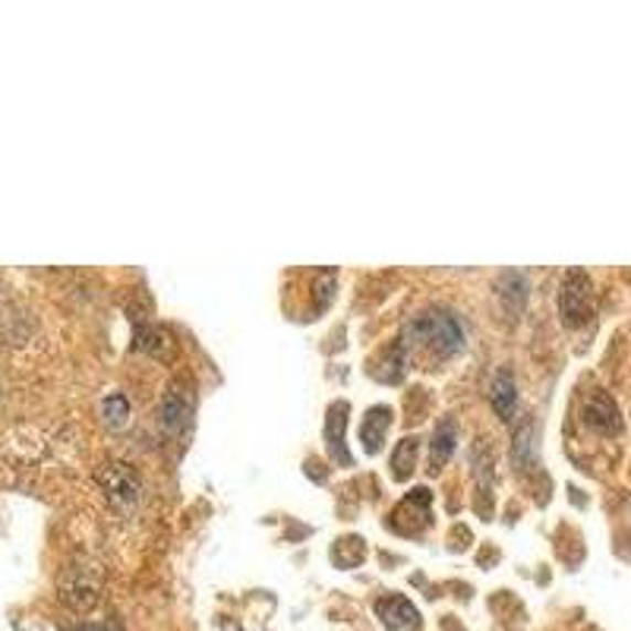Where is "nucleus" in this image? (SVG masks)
<instances>
[{"instance_id": "f257e3e1", "label": "nucleus", "mask_w": 631, "mask_h": 631, "mask_svg": "<svg viewBox=\"0 0 631 631\" xmlns=\"http://www.w3.org/2000/svg\"><path fill=\"white\" fill-rule=\"evenodd\" d=\"M398 344L405 357L410 351H424L427 357H451L464 347V325L449 310H427L407 322Z\"/></svg>"}, {"instance_id": "1a4fd4ad", "label": "nucleus", "mask_w": 631, "mask_h": 631, "mask_svg": "<svg viewBox=\"0 0 631 631\" xmlns=\"http://www.w3.org/2000/svg\"><path fill=\"white\" fill-rule=\"evenodd\" d=\"M518 405V392H515V376L509 370H499L496 379H493V407L502 420H512Z\"/></svg>"}, {"instance_id": "0eeeda50", "label": "nucleus", "mask_w": 631, "mask_h": 631, "mask_svg": "<svg viewBox=\"0 0 631 631\" xmlns=\"http://www.w3.org/2000/svg\"><path fill=\"white\" fill-rule=\"evenodd\" d=\"M190 414H193V395L183 388V385H171L158 405V417L168 432H183V427L190 424Z\"/></svg>"}, {"instance_id": "7ed1b4c3", "label": "nucleus", "mask_w": 631, "mask_h": 631, "mask_svg": "<svg viewBox=\"0 0 631 631\" xmlns=\"http://www.w3.org/2000/svg\"><path fill=\"white\" fill-rule=\"evenodd\" d=\"M61 600L67 603L73 612H89L98 603V581L89 568L73 565L69 571H64L61 578Z\"/></svg>"}, {"instance_id": "2eb2a0df", "label": "nucleus", "mask_w": 631, "mask_h": 631, "mask_svg": "<svg viewBox=\"0 0 631 631\" xmlns=\"http://www.w3.org/2000/svg\"><path fill=\"white\" fill-rule=\"evenodd\" d=\"M83 631H117V629H108V625H86Z\"/></svg>"}, {"instance_id": "9b49d317", "label": "nucleus", "mask_w": 631, "mask_h": 631, "mask_svg": "<svg viewBox=\"0 0 631 631\" xmlns=\"http://www.w3.org/2000/svg\"><path fill=\"white\" fill-rule=\"evenodd\" d=\"M347 405L344 402H339V405L329 410V427H325V432H329V449H332V458L339 461V464H351V454H347V449H344V424H347Z\"/></svg>"}, {"instance_id": "39448f33", "label": "nucleus", "mask_w": 631, "mask_h": 631, "mask_svg": "<svg viewBox=\"0 0 631 631\" xmlns=\"http://www.w3.org/2000/svg\"><path fill=\"white\" fill-rule=\"evenodd\" d=\"M376 616L385 625V631H420L424 619L420 609L414 607L402 593H388L383 600H376Z\"/></svg>"}, {"instance_id": "423d86ee", "label": "nucleus", "mask_w": 631, "mask_h": 631, "mask_svg": "<svg viewBox=\"0 0 631 631\" xmlns=\"http://www.w3.org/2000/svg\"><path fill=\"white\" fill-rule=\"evenodd\" d=\"M581 417H585L587 427L597 429V432H607V436L622 429V414H619L616 402L609 398V392H603V388L587 392L585 405H581Z\"/></svg>"}, {"instance_id": "f8f14e48", "label": "nucleus", "mask_w": 631, "mask_h": 631, "mask_svg": "<svg viewBox=\"0 0 631 631\" xmlns=\"http://www.w3.org/2000/svg\"><path fill=\"white\" fill-rule=\"evenodd\" d=\"M388 424H392V410L388 407H373L366 414V420H363L361 427V439L366 442V451H379V442H383L385 432H388Z\"/></svg>"}, {"instance_id": "ddd939ff", "label": "nucleus", "mask_w": 631, "mask_h": 631, "mask_svg": "<svg viewBox=\"0 0 631 631\" xmlns=\"http://www.w3.org/2000/svg\"><path fill=\"white\" fill-rule=\"evenodd\" d=\"M414 461H417V436H407L398 442V449L392 454V468L398 480H407V473L414 471Z\"/></svg>"}, {"instance_id": "f03ea898", "label": "nucleus", "mask_w": 631, "mask_h": 631, "mask_svg": "<svg viewBox=\"0 0 631 631\" xmlns=\"http://www.w3.org/2000/svg\"><path fill=\"white\" fill-rule=\"evenodd\" d=\"M559 313H563L565 325H581L590 319V278L581 269H571L565 275Z\"/></svg>"}, {"instance_id": "20e7f679", "label": "nucleus", "mask_w": 631, "mask_h": 631, "mask_svg": "<svg viewBox=\"0 0 631 631\" xmlns=\"http://www.w3.org/2000/svg\"><path fill=\"white\" fill-rule=\"evenodd\" d=\"M98 483L105 486L108 499H111L114 505H120V509H130V505H136V499H139V477L127 464H120V461H111V464L98 468Z\"/></svg>"}, {"instance_id": "9d476101", "label": "nucleus", "mask_w": 631, "mask_h": 631, "mask_svg": "<svg viewBox=\"0 0 631 631\" xmlns=\"http://www.w3.org/2000/svg\"><path fill=\"white\" fill-rule=\"evenodd\" d=\"M136 347L139 351H149L152 357H171V351H174V341L171 335L164 332V329H158V325H136Z\"/></svg>"}, {"instance_id": "4468645a", "label": "nucleus", "mask_w": 631, "mask_h": 631, "mask_svg": "<svg viewBox=\"0 0 631 631\" xmlns=\"http://www.w3.org/2000/svg\"><path fill=\"white\" fill-rule=\"evenodd\" d=\"M101 410H105L108 427H124V424H127V417H130V402H127L124 395H111V398L101 405Z\"/></svg>"}, {"instance_id": "6e6552de", "label": "nucleus", "mask_w": 631, "mask_h": 631, "mask_svg": "<svg viewBox=\"0 0 631 631\" xmlns=\"http://www.w3.org/2000/svg\"><path fill=\"white\" fill-rule=\"evenodd\" d=\"M454 442H458V424L446 417L436 432H432V442H429V464H432V471H439V468H446V461L451 458V451H454Z\"/></svg>"}]
</instances>
